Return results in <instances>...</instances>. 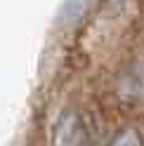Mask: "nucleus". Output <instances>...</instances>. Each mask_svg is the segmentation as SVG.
<instances>
[{"label": "nucleus", "mask_w": 144, "mask_h": 146, "mask_svg": "<svg viewBox=\"0 0 144 146\" xmlns=\"http://www.w3.org/2000/svg\"><path fill=\"white\" fill-rule=\"evenodd\" d=\"M85 139V127L78 113H66L57 125V146H80Z\"/></svg>", "instance_id": "1"}, {"label": "nucleus", "mask_w": 144, "mask_h": 146, "mask_svg": "<svg viewBox=\"0 0 144 146\" xmlns=\"http://www.w3.org/2000/svg\"><path fill=\"white\" fill-rule=\"evenodd\" d=\"M121 94L130 102H144V61L132 64L121 83Z\"/></svg>", "instance_id": "2"}, {"label": "nucleus", "mask_w": 144, "mask_h": 146, "mask_svg": "<svg viewBox=\"0 0 144 146\" xmlns=\"http://www.w3.org/2000/svg\"><path fill=\"white\" fill-rule=\"evenodd\" d=\"M92 0H64L61 5V12H59V21L61 24H78L83 19V14L87 12V7Z\"/></svg>", "instance_id": "3"}, {"label": "nucleus", "mask_w": 144, "mask_h": 146, "mask_svg": "<svg viewBox=\"0 0 144 146\" xmlns=\"http://www.w3.org/2000/svg\"><path fill=\"white\" fill-rule=\"evenodd\" d=\"M111 146H142V141H139V134H137V132L125 130V132H121V134L113 139Z\"/></svg>", "instance_id": "4"}]
</instances>
